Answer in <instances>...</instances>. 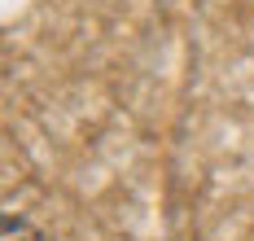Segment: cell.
Returning <instances> with one entry per match:
<instances>
[{
  "mask_svg": "<svg viewBox=\"0 0 254 241\" xmlns=\"http://www.w3.org/2000/svg\"><path fill=\"white\" fill-rule=\"evenodd\" d=\"M4 241H44V233L22 215H4Z\"/></svg>",
  "mask_w": 254,
  "mask_h": 241,
  "instance_id": "6da1fadb",
  "label": "cell"
}]
</instances>
